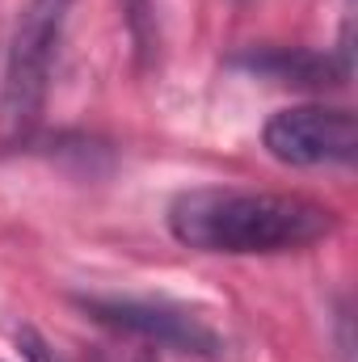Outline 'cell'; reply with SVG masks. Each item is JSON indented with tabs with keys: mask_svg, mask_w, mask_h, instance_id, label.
Returning <instances> with one entry per match:
<instances>
[{
	"mask_svg": "<svg viewBox=\"0 0 358 362\" xmlns=\"http://www.w3.org/2000/svg\"><path fill=\"white\" fill-rule=\"evenodd\" d=\"M169 232L194 253L224 257H274L299 253L337 232V211L308 194L198 185L169 202Z\"/></svg>",
	"mask_w": 358,
	"mask_h": 362,
	"instance_id": "cell-1",
	"label": "cell"
},
{
	"mask_svg": "<svg viewBox=\"0 0 358 362\" xmlns=\"http://www.w3.org/2000/svg\"><path fill=\"white\" fill-rule=\"evenodd\" d=\"M139 362H156V358H139Z\"/></svg>",
	"mask_w": 358,
	"mask_h": 362,
	"instance_id": "cell-8",
	"label": "cell"
},
{
	"mask_svg": "<svg viewBox=\"0 0 358 362\" xmlns=\"http://www.w3.org/2000/svg\"><path fill=\"white\" fill-rule=\"evenodd\" d=\"M122 17H127V30H131L135 51L148 59V55H152V42H156V13H152V0H122Z\"/></svg>",
	"mask_w": 358,
	"mask_h": 362,
	"instance_id": "cell-6",
	"label": "cell"
},
{
	"mask_svg": "<svg viewBox=\"0 0 358 362\" xmlns=\"http://www.w3.org/2000/svg\"><path fill=\"white\" fill-rule=\"evenodd\" d=\"M262 144L278 165H291V169L354 165V114L346 105H325V101L321 105H287L266 118Z\"/></svg>",
	"mask_w": 358,
	"mask_h": 362,
	"instance_id": "cell-4",
	"label": "cell"
},
{
	"mask_svg": "<svg viewBox=\"0 0 358 362\" xmlns=\"http://www.w3.org/2000/svg\"><path fill=\"white\" fill-rule=\"evenodd\" d=\"M241 72L266 76L274 85H295V89H337L350 81V38L342 51H308V47H258L241 51L228 59Z\"/></svg>",
	"mask_w": 358,
	"mask_h": 362,
	"instance_id": "cell-5",
	"label": "cell"
},
{
	"mask_svg": "<svg viewBox=\"0 0 358 362\" xmlns=\"http://www.w3.org/2000/svg\"><path fill=\"white\" fill-rule=\"evenodd\" d=\"M17 341H21V346H25V354H30V358H34V362H47V354H42V341H38V337H34V333H30V329H25V333H21V337H17Z\"/></svg>",
	"mask_w": 358,
	"mask_h": 362,
	"instance_id": "cell-7",
	"label": "cell"
},
{
	"mask_svg": "<svg viewBox=\"0 0 358 362\" xmlns=\"http://www.w3.org/2000/svg\"><path fill=\"white\" fill-rule=\"evenodd\" d=\"M72 0H25L8 38L4 81H0V139L25 144L47 110L55 55L64 42Z\"/></svg>",
	"mask_w": 358,
	"mask_h": 362,
	"instance_id": "cell-2",
	"label": "cell"
},
{
	"mask_svg": "<svg viewBox=\"0 0 358 362\" xmlns=\"http://www.w3.org/2000/svg\"><path fill=\"white\" fill-rule=\"evenodd\" d=\"M89 320L139 337L161 350H178L190 358H224V337L211 329L207 316L169 303V299H135V295H76L72 299Z\"/></svg>",
	"mask_w": 358,
	"mask_h": 362,
	"instance_id": "cell-3",
	"label": "cell"
}]
</instances>
